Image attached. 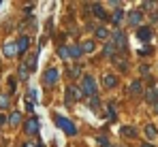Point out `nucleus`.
Masks as SVG:
<instances>
[{
  "label": "nucleus",
  "mask_w": 158,
  "mask_h": 147,
  "mask_svg": "<svg viewBox=\"0 0 158 147\" xmlns=\"http://www.w3.org/2000/svg\"><path fill=\"white\" fill-rule=\"evenodd\" d=\"M122 134L128 137V139H135V137H137V130H135L132 126H124V128H122Z\"/></svg>",
  "instance_id": "19"
},
{
  "label": "nucleus",
  "mask_w": 158,
  "mask_h": 147,
  "mask_svg": "<svg viewBox=\"0 0 158 147\" xmlns=\"http://www.w3.org/2000/svg\"><path fill=\"white\" fill-rule=\"evenodd\" d=\"M58 77H60L58 68H47L45 75H43V83H45V85H56V83H58Z\"/></svg>",
  "instance_id": "4"
},
{
  "label": "nucleus",
  "mask_w": 158,
  "mask_h": 147,
  "mask_svg": "<svg viewBox=\"0 0 158 147\" xmlns=\"http://www.w3.org/2000/svg\"><path fill=\"white\" fill-rule=\"evenodd\" d=\"M24 147H34V145H32V143H26V145H24Z\"/></svg>",
  "instance_id": "35"
},
{
  "label": "nucleus",
  "mask_w": 158,
  "mask_h": 147,
  "mask_svg": "<svg viewBox=\"0 0 158 147\" xmlns=\"http://www.w3.org/2000/svg\"><path fill=\"white\" fill-rule=\"evenodd\" d=\"M58 55H60L62 60H69V58H71V55H69V47L60 45V47H58Z\"/></svg>",
  "instance_id": "22"
},
{
  "label": "nucleus",
  "mask_w": 158,
  "mask_h": 147,
  "mask_svg": "<svg viewBox=\"0 0 158 147\" xmlns=\"http://www.w3.org/2000/svg\"><path fill=\"white\" fill-rule=\"evenodd\" d=\"M107 117H109V122H113V120H115V104H113V102L107 107Z\"/></svg>",
  "instance_id": "23"
},
{
  "label": "nucleus",
  "mask_w": 158,
  "mask_h": 147,
  "mask_svg": "<svg viewBox=\"0 0 158 147\" xmlns=\"http://www.w3.org/2000/svg\"><path fill=\"white\" fill-rule=\"evenodd\" d=\"M109 147H113V145H109Z\"/></svg>",
  "instance_id": "36"
},
{
  "label": "nucleus",
  "mask_w": 158,
  "mask_h": 147,
  "mask_svg": "<svg viewBox=\"0 0 158 147\" xmlns=\"http://www.w3.org/2000/svg\"><path fill=\"white\" fill-rule=\"evenodd\" d=\"M19 122H22V113H19V111H13L11 117H9V124H11V126H17Z\"/></svg>",
  "instance_id": "18"
},
{
  "label": "nucleus",
  "mask_w": 158,
  "mask_h": 147,
  "mask_svg": "<svg viewBox=\"0 0 158 147\" xmlns=\"http://www.w3.org/2000/svg\"><path fill=\"white\" fill-rule=\"evenodd\" d=\"M53 120H56V126H58L60 130H64L66 134H71V137H75V134H77V128H75V124L69 122L66 117H60V115H56Z\"/></svg>",
  "instance_id": "2"
},
{
  "label": "nucleus",
  "mask_w": 158,
  "mask_h": 147,
  "mask_svg": "<svg viewBox=\"0 0 158 147\" xmlns=\"http://www.w3.org/2000/svg\"><path fill=\"white\" fill-rule=\"evenodd\" d=\"M79 73H81V66H79V64H75V66H73V68L69 71V75H71L73 79H75V77H79Z\"/></svg>",
  "instance_id": "27"
},
{
  "label": "nucleus",
  "mask_w": 158,
  "mask_h": 147,
  "mask_svg": "<svg viewBox=\"0 0 158 147\" xmlns=\"http://www.w3.org/2000/svg\"><path fill=\"white\" fill-rule=\"evenodd\" d=\"M0 107H2V109L9 107V98H6V96H0Z\"/></svg>",
  "instance_id": "30"
},
{
  "label": "nucleus",
  "mask_w": 158,
  "mask_h": 147,
  "mask_svg": "<svg viewBox=\"0 0 158 147\" xmlns=\"http://www.w3.org/2000/svg\"><path fill=\"white\" fill-rule=\"evenodd\" d=\"M81 49H83V53H92L94 51V41H83L81 43Z\"/></svg>",
  "instance_id": "21"
},
{
  "label": "nucleus",
  "mask_w": 158,
  "mask_h": 147,
  "mask_svg": "<svg viewBox=\"0 0 158 147\" xmlns=\"http://www.w3.org/2000/svg\"><path fill=\"white\" fill-rule=\"evenodd\" d=\"M94 32H96V39H101V41H107V39H109V36H111V34H109V30H107V28H96V30H94Z\"/></svg>",
  "instance_id": "16"
},
{
  "label": "nucleus",
  "mask_w": 158,
  "mask_h": 147,
  "mask_svg": "<svg viewBox=\"0 0 158 147\" xmlns=\"http://www.w3.org/2000/svg\"><path fill=\"white\" fill-rule=\"evenodd\" d=\"M6 122V117H4V115H0V124H4Z\"/></svg>",
  "instance_id": "33"
},
{
  "label": "nucleus",
  "mask_w": 158,
  "mask_h": 147,
  "mask_svg": "<svg viewBox=\"0 0 158 147\" xmlns=\"http://www.w3.org/2000/svg\"><path fill=\"white\" fill-rule=\"evenodd\" d=\"M145 137L152 141V139H156V128L154 126H145Z\"/></svg>",
  "instance_id": "24"
},
{
  "label": "nucleus",
  "mask_w": 158,
  "mask_h": 147,
  "mask_svg": "<svg viewBox=\"0 0 158 147\" xmlns=\"http://www.w3.org/2000/svg\"><path fill=\"white\" fill-rule=\"evenodd\" d=\"M81 92H83V96H88V98L96 96V81H94V77H90V75L81 77Z\"/></svg>",
  "instance_id": "1"
},
{
  "label": "nucleus",
  "mask_w": 158,
  "mask_h": 147,
  "mask_svg": "<svg viewBox=\"0 0 158 147\" xmlns=\"http://www.w3.org/2000/svg\"><path fill=\"white\" fill-rule=\"evenodd\" d=\"M141 90H143L141 79H135V81L131 83V88H128V94H131V96H137V94H141Z\"/></svg>",
  "instance_id": "9"
},
{
  "label": "nucleus",
  "mask_w": 158,
  "mask_h": 147,
  "mask_svg": "<svg viewBox=\"0 0 158 147\" xmlns=\"http://www.w3.org/2000/svg\"><path fill=\"white\" fill-rule=\"evenodd\" d=\"M69 55H71V58H75V60H79V58L83 55L81 45H71V47H69Z\"/></svg>",
  "instance_id": "11"
},
{
  "label": "nucleus",
  "mask_w": 158,
  "mask_h": 147,
  "mask_svg": "<svg viewBox=\"0 0 158 147\" xmlns=\"http://www.w3.org/2000/svg\"><path fill=\"white\" fill-rule=\"evenodd\" d=\"M92 9H94V15H96L98 19H107V11L101 4H92Z\"/></svg>",
  "instance_id": "14"
},
{
  "label": "nucleus",
  "mask_w": 158,
  "mask_h": 147,
  "mask_svg": "<svg viewBox=\"0 0 158 147\" xmlns=\"http://www.w3.org/2000/svg\"><path fill=\"white\" fill-rule=\"evenodd\" d=\"M81 98H83L81 88H77V85H69V88H66V107H71L73 102H77Z\"/></svg>",
  "instance_id": "3"
},
{
  "label": "nucleus",
  "mask_w": 158,
  "mask_h": 147,
  "mask_svg": "<svg viewBox=\"0 0 158 147\" xmlns=\"http://www.w3.org/2000/svg\"><path fill=\"white\" fill-rule=\"evenodd\" d=\"M139 147H152V145L150 143H143V145H139Z\"/></svg>",
  "instance_id": "34"
},
{
  "label": "nucleus",
  "mask_w": 158,
  "mask_h": 147,
  "mask_svg": "<svg viewBox=\"0 0 158 147\" xmlns=\"http://www.w3.org/2000/svg\"><path fill=\"white\" fill-rule=\"evenodd\" d=\"M145 98H148V102H154V98H156V88H150V90L145 92Z\"/></svg>",
  "instance_id": "26"
},
{
  "label": "nucleus",
  "mask_w": 158,
  "mask_h": 147,
  "mask_svg": "<svg viewBox=\"0 0 158 147\" xmlns=\"http://www.w3.org/2000/svg\"><path fill=\"white\" fill-rule=\"evenodd\" d=\"M9 88H11V92H13V90H15V79H13V77H11V79H9Z\"/></svg>",
  "instance_id": "31"
},
{
  "label": "nucleus",
  "mask_w": 158,
  "mask_h": 147,
  "mask_svg": "<svg viewBox=\"0 0 158 147\" xmlns=\"http://www.w3.org/2000/svg\"><path fill=\"white\" fill-rule=\"evenodd\" d=\"M28 75H30V68L26 66V62H22V64H19V79H22V81H26Z\"/></svg>",
  "instance_id": "17"
},
{
  "label": "nucleus",
  "mask_w": 158,
  "mask_h": 147,
  "mask_svg": "<svg viewBox=\"0 0 158 147\" xmlns=\"http://www.w3.org/2000/svg\"><path fill=\"white\" fill-rule=\"evenodd\" d=\"M28 47H30V39L28 36H19V41H17V53L24 55L28 51Z\"/></svg>",
  "instance_id": "7"
},
{
  "label": "nucleus",
  "mask_w": 158,
  "mask_h": 147,
  "mask_svg": "<svg viewBox=\"0 0 158 147\" xmlns=\"http://www.w3.org/2000/svg\"><path fill=\"white\" fill-rule=\"evenodd\" d=\"M141 6H143V9H152V6H154V2H143Z\"/></svg>",
  "instance_id": "32"
},
{
  "label": "nucleus",
  "mask_w": 158,
  "mask_h": 147,
  "mask_svg": "<svg viewBox=\"0 0 158 147\" xmlns=\"http://www.w3.org/2000/svg\"><path fill=\"white\" fill-rule=\"evenodd\" d=\"M141 17H143V13H141L139 9H137V11H131V13H128V24H131L132 28H135V26H139Z\"/></svg>",
  "instance_id": "8"
},
{
  "label": "nucleus",
  "mask_w": 158,
  "mask_h": 147,
  "mask_svg": "<svg viewBox=\"0 0 158 147\" xmlns=\"http://www.w3.org/2000/svg\"><path fill=\"white\" fill-rule=\"evenodd\" d=\"M103 53H105L107 58H115V45H113V41H109L105 45V51Z\"/></svg>",
  "instance_id": "15"
},
{
  "label": "nucleus",
  "mask_w": 158,
  "mask_h": 147,
  "mask_svg": "<svg viewBox=\"0 0 158 147\" xmlns=\"http://www.w3.org/2000/svg\"><path fill=\"white\" fill-rule=\"evenodd\" d=\"M103 85H105V88H115V85H118V77H115V75H105V77H103Z\"/></svg>",
  "instance_id": "13"
},
{
  "label": "nucleus",
  "mask_w": 158,
  "mask_h": 147,
  "mask_svg": "<svg viewBox=\"0 0 158 147\" xmlns=\"http://www.w3.org/2000/svg\"><path fill=\"white\" fill-rule=\"evenodd\" d=\"M113 45L115 49H126V34L122 32V30H113Z\"/></svg>",
  "instance_id": "5"
},
{
  "label": "nucleus",
  "mask_w": 158,
  "mask_h": 147,
  "mask_svg": "<svg viewBox=\"0 0 158 147\" xmlns=\"http://www.w3.org/2000/svg\"><path fill=\"white\" fill-rule=\"evenodd\" d=\"M36 58H39V53H32V55L26 60V66L30 68V71H34V68H36Z\"/></svg>",
  "instance_id": "20"
},
{
  "label": "nucleus",
  "mask_w": 158,
  "mask_h": 147,
  "mask_svg": "<svg viewBox=\"0 0 158 147\" xmlns=\"http://www.w3.org/2000/svg\"><path fill=\"white\" fill-rule=\"evenodd\" d=\"M24 132H26V134H36V132H39V120H36V117H30V120L24 124Z\"/></svg>",
  "instance_id": "6"
},
{
  "label": "nucleus",
  "mask_w": 158,
  "mask_h": 147,
  "mask_svg": "<svg viewBox=\"0 0 158 147\" xmlns=\"http://www.w3.org/2000/svg\"><path fill=\"white\" fill-rule=\"evenodd\" d=\"M111 19H113V24L118 26V24H120V22H122V19H124V11H122V9H120V11H115Z\"/></svg>",
  "instance_id": "25"
},
{
  "label": "nucleus",
  "mask_w": 158,
  "mask_h": 147,
  "mask_svg": "<svg viewBox=\"0 0 158 147\" xmlns=\"http://www.w3.org/2000/svg\"><path fill=\"white\" fill-rule=\"evenodd\" d=\"M28 96H30V100H32V102H36V100H39V92H36V90L32 88V90L28 92Z\"/></svg>",
  "instance_id": "28"
},
{
  "label": "nucleus",
  "mask_w": 158,
  "mask_h": 147,
  "mask_svg": "<svg viewBox=\"0 0 158 147\" xmlns=\"http://www.w3.org/2000/svg\"><path fill=\"white\" fill-rule=\"evenodd\" d=\"M137 39H141V41H150V39H152V30H150L148 26L139 28V30H137Z\"/></svg>",
  "instance_id": "10"
},
{
  "label": "nucleus",
  "mask_w": 158,
  "mask_h": 147,
  "mask_svg": "<svg viewBox=\"0 0 158 147\" xmlns=\"http://www.w3.org/2000/svg\"><path fill=\"white\" fill-rule=\"evenodd\" d=\"M90 107H92L94 111L98 109V96H92V98H90Z\"/></svg>",
  "instance_id": "29"
},
{
  "label": "nucleus",
  "mask_w": 158,
  "mask_h": 147,
  "mask_svg": "<svg viewBox=\"0 0 158 147\" xmlns=\"http://www.w3.org/2000/svg\"><path fill=\"white\" fill-rule=\"evenodd\" d=\"M4 55H6V58L17 55V43H6V45H4Z\"/></svg>",
  "instance_id": "12"
}]
</instances>
